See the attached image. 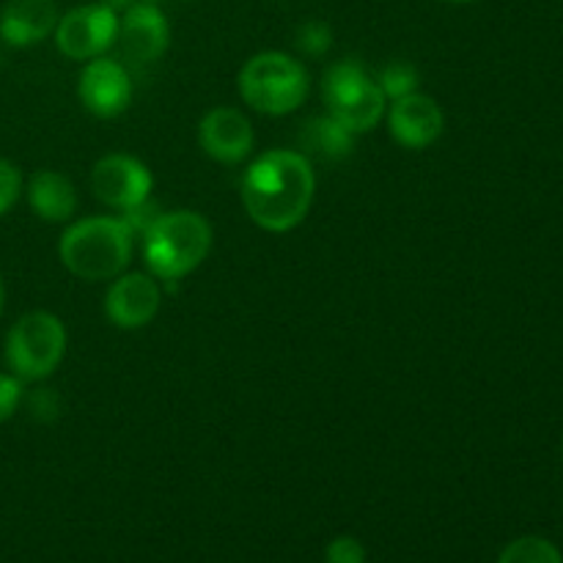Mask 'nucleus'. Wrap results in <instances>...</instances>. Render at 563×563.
<instances>
[{
	"mask_svg": "<svg viewBox=\"0 0 563 563\" xmlns=\"http://www.w3.org/2000/svg\"><path fill=\"white\" fill-rule=\"evenodd\" d=\"M333 44V31L328 22L311 20L297 27V49L306 55H324Z\"/></svg>",
	"mask_w": 563,
	"mask_h": 563,
	"instance_id": "19",
	"label": "nucleus"
},
{
	"mask_svg": "<svg viewBox=\"0 0 563 563\" xmlns=\"http://www.w3.org/2000/svg\"><path fill=\"white\" fill-rule=\"evenodd\" d=\"M3 302H5V289H3V280H0V313H3Z\"/></svg>",
	"mask_w": 563,
	"mask_h": 563,
	"instance_id": "26",
	"label": "nucleus"
},
{
	"mask_svg": "<svg viewBox=\"0 0 563 563\" xmlns=\"http://www.w3.org/2000/svg\"><path fill=\"white\" fill-rule=\"evenodd\" d=\"M130 229L121 218H86L60 236V262L82 280L119 278L132 258Z\"/></svg>",
	"mask_w": 563,
	"mask_h": 563,
	"instance_id": "3",
	"label": "nucleus"
},
{
	"mask_svg": "<svg viewBox=\"0 0 563 563\" xmlns=\"http://www.w3.org/2000/svg\"><path fill=\"white\" fill-rule=\"evenodd\" d=\"M55 47L71 60H91L108 53L119 36V14L102 3H86L66 11L53 31Z\"/></svg>",
	"mask_w": 563,
	"mask_h": 563,
	"instance_id": "7",
	"label": "nucleus"
},
{
	"mask_svg": "<svg viewBox=\"0 0 563 563\" xmlns=\"http://www.w3.org/2000/svg\"><path fill=\"white\" fill-rule=\"evenodd\" d=\"M498 563H563L559 548L542 537H520L506 544Z\"/></svg>",
	"mask_w": 563,
	"mask_h": 563,
	"instance_id": "17",
	"label": "nucleus"
},
{
	"mask_svg": "<svg viewBox=\"0 0 563 563\" xmlns=\"http://www.w3.org/2000/svg\"><path fill=\"white\" fill-rule=\"evenodd\" d=\"M27 203L47 223H66L77 212V190L58 170H36L25 185Z\"/></svg>",
	"mask_w": 563,
	"mask_h": 563,
	"instance_id": "15",
	"label": "nucleus"
},
{
	"mask_svg": "<svg viewBox=\"0 0 563 563\" xmlns=\"http://www.w3.org/2000/svg\"><path fill=\"white\" fill-rule=\"evenodd\" d=\"M302 146L308 152L319 154V157L328 159H341L352 152L355 146V132L346 130L341 121H335L333 115H319V119H311L302 130Z\"/></svg>",
	"mask_w": 563,
	"mask_h": 563,
	"instance_id": "16",
	"label": "nucleus"
},
{
	"mask_svg": "<svg viewBox=\"0 0 563 563\" xmlns=\"http://www.w3.org/2000/svg\"><path fill=\"white\" fill-rule=\"evenodd\" d=\"M159 302H163V295H159V286L152 275L121 273L110 284L108 297H104V311L115 328L141 330L157 317Z\"/></svg>",
	"mask_w": 563,
	"mask_h": 563,
	"instance_id": "10",
	"label": "nucleus"
},
{
	"mask_svg": "<svg viewBox=\"0 0 563 563\" xmlns=\"http://www.w3.org/2000/svg\"><path fill=\"white\" fill-rule=\"evenodd\" d=\"M198 141H201L207 157L234 165L253 152V126L240 110L214 108L201 119Z\"/></svg>",
	"mask_w": 563,
	"mask_h": 563,
	"instance_id": "13",
	"label": "nucleus"
},
{
	"mask_svg": "<svg viewBox=\"0 0 563 563\" xmlns=\"http://www.w3.org/2000/svg\"><path fill=\"white\" fill-rule=\"evenodd\" d=\"M137 3H148V5H159V0H137Z\"/></svg>",
	"mask_w": 563,
	"mask_h": 563,
	"instance_id": "27",
	"label": "nucleus"
},
{
	"mask_svg": "<svg viewBox=\"0 0 563 563\" xmlns=\"http://www.w3.org/2000/svg\"><path fill=\"white\" fill-rule=\"evenodd\" d=\"M22 401V379L0 372V423L9 421Z\"/></svg>",
	"mask_w": 563,
	"mask_h": 563,
	"instance_id": "23",
	"label": "nucleus"
},
{
	"mask_svg": "<svg viewBox=\"0 0 563 563\" xmlns=\"http://www.w3.org/2000/svg\"><path fill=\"white\" fill-rule=\"evenodd\" d=\"M212 251V225L192 209L163 212L143 234V258L154 278L179 280Z\"/></svg>",
	"mask_w": 563,
	"mask_h": 563,
	"instance_id": "2",
	"label": "nucleus"
},
{
	"mask_svg": "<svg viewBox=\"0 0 563 563\" xmlns=\"http://www.w3.org/2000/svg\"><path fill=\"white\" fill-rule=\"evenodd\" d=\"M388 126L396 143L405 148H427L443 135V110L427 93H407L394 99L388 110Z\"/></svg>",
	"mask_w": 563,
	"mask_h": 563,
	"instance_id": "12",
	"label": "nucleus"
},
{
	"mask_svg": "<svg viewBox=\"0 0 563 563\" xmlns=\"http://www.w3.org/2000/svg\"><path fill=\"white\" fill-rule=\"evenodd\" d=\"M159 214L163 212H159V207L152 201V196H148L146 201L124 209V212H121V220H124V225L130 229L132 236H143L148 229H152V223L159 218Z\"/></svg>",
	"mask_w": 563,
	"mask_h": 563,
	"instance_id": "21",
	"label": "nucleus"
},
{
	"mask_svg": "<svg viewBox=\"0 0 563 563\" xmlns=\"http://www.w3.org/2000/svg\"><path fill=\"white\" fill-rule=\"evenodd\" d=\"M115 42H121L126 58L137 60V64H152V60L163 58V53L168 49L170 25L159 5L132 3L119 14Z\"/></svg>",
	"mask_w": 563,
	"mask_h": 563,
	"instance_id": "11",
	"label": "nucleus"
},
{
	"mask_svg": "<svg viewBox=\"0 0 563 563\" xmlns=\"http://www.w3.org/2000/svg\"><path fill=\"white\" fill-rule=\"evenodd\" d=\"M328 563H366V548L355 537H335L324 550Z\"/></svg>",
	"mask_w": 563,
	"mask_h": 563,
	"instance_id": "22",
	"label": "nucleus"
},
{
	"mask_svg": "<svg viewBox=\"0 0 563 563\" xmlns=\"http://www.w3.org/2000/svg\"><path fill=\"white\" fill-rule=\"evenodd\" d=\"M322 97L328 113L355 135L374 130L388 113V99L357 60H339L330 66L322 82Z\"/></svg>",
	"mask_w": 563,
	"mask_h": 563,
	"instance_id": "6",
	"label": "nucleus"
},
{
	"mask_svg": "<svg viewBox=\"0 0 563 563\" xmlns=\"http://www.w3.org/2000/svg\"><path fill=\"white\" fill-rule=\"evenodd\" d=\"M66 355V328L55 313L31 311L5 335V363L22 383L47 379Z\"/></svg>",
	"mask_w": 563,
	"mask_h": 563,
	"instance_id": "5",
	"label": "nucleus"
},
{
	"mask_svg": "<svg viewBox=\"0 0 563 563\" xmlns=\"http://www.w3.org/2000/svg\"><path fill=\"white\" fill-rule=\"evenodd\" d=\"M377 86L385 93V99H401L407 93H416L418 69L412 64H407V60H394V64L379 69Z\"/></svg>",
	"mask_w": 563,
	"mask_h": 563,
	"instance_id": "18",
	"label": "nucleus"
},
{
	"mask_svg": "<svg viewBox=\"0 0 563 563\" xmlns=\"http://www.w3.org/2000/svg\"><path fill=\"white\" fill-rule=\"evenodd\" d=\"M22 196V174L11 159L0 157V218L20 201Z\"/></svg>",
	"mask_w": 563,
	"mask_h": 563,
	"instance_id": "20",
	"label": "nucleus"
},
{
	"mask_svg": "<svg viewBox=\"0 0 563 563\" xmlns=\"http://www.w3.org/2000/svg\"><path fill=\"white\" fill-rule=\"evenodd\" d=\"M240 93L264 115L295 113L308 97V71L286 53H258L242 66Z\"/></svg>",
	"mask_w": 563,
	"mask_h": 563,
	"instance_id": "4",
	"label": "nucleus"
},
{
	"mask_svg": "<svg viewBox=\"0 0 563 563\" xmlns=\"http://www.w3.org/2000/svg\"><path fill=\"white\" fill-rule=\"evenodd\" d=\"M55 0H9L0 11V38L9 47H33L58 25Z\"/></svg>",
	"mask_w": 563,
	"mask_h": 563,
	"instance_id": "14",
	"label": "nucleus"
},
{
	"mask_svg": "<svg viewBox=\"0 0 563 563\" xmlns=\"http://www.w3.org/2000/svg\"><path fill=\"white\" fill-rule=\"evenodd\" d=\"M152 170L130 154H108V157L97 159L91 170L93 196L119 212L146 201L152 196Z\"/></svg>",
	"mask_w": 563,
	"mask_h": 563,
	"instance_id": "8",
	"label": "nucleus"
},
{
	"mask_svg": "<svg viewBox=\"0 0 563 563\" xmlns=\"http://www.w3.org/2000/svg\"><path fill=\"white\" fill-rule=\"evenodd\" d=\"M99 3L108 5L110 11H115V14H121V11H126L132 3H137V0H99Z\"/></svg>",
	"mask_w": 563,
	"mask_h": 563,
	"instance_id": "24",
	"label": "nucleus"
},
{
	"mask_svg": "<svg viewBox=\"0 0 563 563\" xmlns=\"http://www.w3.org/2000/svg\"><path fill=\"white\" fill-rule=\"evenodd\" d=\"M317 176L302 152L273 148L253 159L242 176V203L258 229L291 231L306 220L313 203Z\"/></svg>",
	"mask_w": 563,
	"mask_h": 563,
	"instance_id": "1",
	"label": "nucleus"
},
{
	"mask_svg": "<svg viewBox=\"0 0 563 563\" xmlns=\"http://www.w3.org/2000/svg\"><path fill=\"white\" fill-rule=\"evenodd\" d=\"M77 97L88 113L99 119H115L132 102V82L124 66L113 58H91L77 80Z\"/></svg>",
	"mask_w": 563,
	"mask_h": 563,
	"instance_id": "9",
	"label": "nucleus"
},
{
	"mask_svg": "<svg viewBox=\"0 0 563 563\" xmlns=\"http://www.w3.org/2000/svg\"><path fill=\"white\" fill-rule=\"evenodd\" d=\"M440 3H449V5H467V3H476V0H440Z\"/></svg>",
	"mask_w": 563,
	"mask_h": 563,
	"instance_id": "25",
	"label": "nucleus"
}]
</instances>
